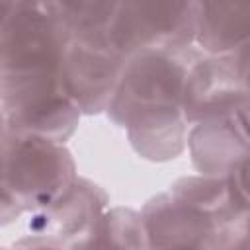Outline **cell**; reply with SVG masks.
<instances>
[{
    "mask_svg": "<svg viewBox=\"0 0 250 250\" xmlns=\"http://www.w3.org/2000/svg\"><path fill=\"white\" fill-rule=\"evenodd\" d=\"M68 29L53 2H16L0 33V105L6 129L61 145L82 113L66 96L62 59Z\"/></svg>",
    "mask_w": 250,
    "mask_h": 250,
    "instance_id": "1",
    "label": "cell"
},
{
    "mask_svg": "<svg viewBox=\"0 0 250 250\" xmlns=\"http://www.w3.org/2000/svg\"><path fill=\"white\" fill-rule=\"evenodd\" d=\"M145 250H205L234 215L225 178L182 176L139 209Z\"/></svg>",
    "mask_w": 250,
    "mask_h": 250,
    "instance_id": "2",
    "label": "cell"
},
{
    "mask_svg": "<svg viewBox=\"0 0 250 250\" xmlns=\"http://www.w3.org/2000/svg\"><path fill=\"white\" fill-rule=\"evenodd\" d=\"M199 55L195 45L131 55L104 113L117 127L127 129L135 121L182 109L184 80Z\"/></svg>",
    "mask_w": 250,
    "mask_h": 250,
    "instance_id": "3",
    "label": "cell"
},
{
    "mask_svg": "<svg viewBox=\"0 0 250 250\" xmlns=\"http://www.w3.org/2000/svg\"><path fill=\"white\" fill-rule=\"evenodd\" d=\"M76 178L78 168L66 145L6 129L0 143V180L25 215L53 203Z\"/></svg>",
    "mask_w": 250,
    "mask_h": 250,
    "instance_id": "4",
    "label": "cell"
},
{
    "mask_svg": "<svg viewBox=\"0 0 250 250\" xmlns=\"http://www.w3.org/2000/svg\"><path fill=\"white\" fill-rule=\"evenodd\" d=\"M250 45L229 55H199L182 88L188 125L250 109Z\"/></svg>",
    "mask_w": 250,
    "mask_h": 250,
    "instance_id": "5",
    "label": "cell"
},
{
    "mask_svg": "<svg viewBox=\"0 0 250 250\" xmlns=\"http://www.w3.org/2000/svg\"><path fill=\"white\" fill-rule=\"evenodd\" d=\"M195 16L197 2H117L109 41L123 59L141 51L191 47Z\"/></svg>",
    "mask_w": 250,
    "mask_h": 250,
    "instance_id": "6",
    "label": "cell"
},
{
    "mask_svg": "<svg viewBox=\"0 0 250 250\" xmlns=\"http://www.w3.org/2000/svg\"><path fill=\"white\" fill-rule=\"evenodd\" d=\"M125 61L109 41V27L68 31L62 84L82 115L105 111Z\"/></svg>",
    "mask_w": 250,
    "mask_h": 250,
    "instance_id": "7",
    "label": "cell"
},
{
    "mask_svg": "<svg viewBox=\"0 0 250 250\" xmlns=\"http://www.w3.org/2000/svg\"><path fill=\"white\" fill-rule=\"evenodd\" d=\"M107 209V191L94 180L78 176L53 203L25 215V234L47 236L70 248L96 229Z\"/></svg>",
    "mask_w": 250,
    "mask_h": 250,
    "instance_id": "8",
    "label": "cell"
},
{
    "mask_svg": "<svg viewBox=\"0 0 250 250\" xmlns=\"http://www.w3.org/2000/svg\"><path fill=\"white\" fill-rule=\"evenodd\" d=\"M186 148L199 176L225 178L250 156L248 109L189 125Z\"/></svg>",
    "mask_w": 250,
    "mask_h": 250,
    "instance_id": "9",
    "label": "cell"
},
{
    "mask_svg": "<svg viewBox=\"0 0 250 250\" xmlns=\"http://www.w3.org/2000/svg\"><path fill=\"white\" fill-rule=\"evenodd\" d=\"M193 45L203 55H229L250 45V2H197Z\"/></svg>",
    "mask_w": 250,
    "mask_h": 250,
    "instance_id": "10",
    "label": "cell"
},
{
    "mask_svg": "<svg viewBox=\"0 0 250 250\" xmlns=\"http://www.w3.org/2000/svg\"><path fill=\"white\" fill-rule=\"evenodd\" d=\"M189 125L182 113L170 111L141 119L125 129L131 148L148 162H170L186 150Z\"/></svg>",
    "mask_w": 250,
    "mask_h": 250,
    "instance_id": "11",
    "label": "cell"
},
{
    "mask_svg": "<svg viewBox=\"0 0 250 250\" xmlns=\"http://www.w3.org/2000/svg\"><path fill=\"white\" fill-rule=\"evenodd\" d=\"M68 250H145L139 211L133 207H109L96 229Z\"/></svg>",
    "mask_w": 250,
    "mask_h": 250,
    "instance_id": "12",
    "label": "cell"
},
{
    "mask_svg": "<svg viewBox=\"0 0 250 250\" xmlns=\"http://www.w3.org/2000/svg\"><path fill=\"white\" fill-rule=\"evenodd\" d=\"M205 250H248V215L225 221Z\"/></svg>",
    "mask_w": 250,
    "mask_h": 250,
    "instance_id": "13",
    "label": "cell"
},
{
    "mask_svg": "<svg viewBox=\"0 0 250 250\" xmlns=\"http://www.w3.org/2000/svg\"><path fill=\"white\" fill-rule=\"evenodd\" d=\"M227 197L234 215H248V160L225 176Z\"/></svg>",
    "mask_w": 250,
    "mask_h": 250,
    "instance_id": "14",
    "label": "cell"
},
{
    "mask_svg": "<svg viewBox=\"0 0 250 250\" xmlns=\"http://www.w3.org/2000/svg\"><path fill=\"white\" fill-rule=\"evenodd\" d=\"M21 217H25L21 205L16 201V197L6 188V184L0 180V229L16 223Z\"/></svg>",
    "mask_w": 250,
    "mask_h": 250,
    "instance_id": "15",
    "label": "cell"
},
{
    "mask_svg": "<svg viewBox=\"0 0 250 250\" xmlns=\"http://www.w3.org/2000/svg\"><path fill=\"white\" fill-rule=\"evenodd\" d=\"M8 250H68L66 246L59 244L57 240H51L47 236H37V234H23L16 238Z\"/></svg>",
    "mask_w": 250,
    "mask_h": 250,
    "instance_id": "16",
    "label": "cell"
},
{
    "mask_svg": "<svg viewBox=\"0 0 250 250\" xmlns=\"http://www.w3.org/2000/svg\"><path fill=\"white\" fill-rule=\"evenodd\" d=\"M14 4L16 2H0V33H2V29H4V25H6L12 10H14Z\"/></svg>",
    "mask_w": 250,
    "mask_h": 250,
    "instance_id": "17",
    "label": "cell"
},
{
    "mask_svg": "<svg viewBox=\"0 0 250 250\" xmlns=\"http://www.w3.org/2000/svg\"><path fill=\"white\" fill-rule=\"evenodd\" d=\"M6 135V117H4V111H2V105H0V143Z\"/></svg>",
    "mask_w": 250,
    "mask_h": 250,
    "instance_id": "18",
    "label": "cell"
},
{
    "mask_svg": "<svg viewBox=\"0 0 250 250\" xmlns=\"http://www.w3.org/2000/svg\"><path fill=\"white\" fill-rule=\"evenodd\" d=\"M0 250H8V246H2V244H0Z\"/></svg>",
    "mask_w": 250,
    "mask_h": 250,
    "instance_id": "19",
    "label": "cell"
}]
</instances>
